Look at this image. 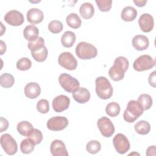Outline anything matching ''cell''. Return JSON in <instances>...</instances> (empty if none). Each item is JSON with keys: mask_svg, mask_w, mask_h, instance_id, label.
<instances>
[{"mask_svg": "<svg viewBox=\"0 0 156 156\" xmlns=\"http://www.w3.org/2000/svg\"><path fill=\"white\" fill-rule=\"evenodd\" d=\"M49 30L53 34H58L63 30V24L58 20H52L48 24Z\"/></svg>", "mask_w": 156, "mask_h": 156, "instance_id": "35", "label": "cell"}, {"mask_svg": "<svg viewBox=\"0 0 156 156\" xmlns=\"http://www.w3.org/2000/svg\"><path fill=\"white\" fill-rule=\"evenodd\" d=\"M101 149V143L97 140H91L87 143L86 149L88 152L91 154H95L99 152Z\"/></svg>", "mask_w": 156, "mask_h": 156, "instance_id": "33", "label": "cell"}, {"mask_svg": "<svg viewBox=\"0 0 156 156\" xmlns=\"http://www.w3.org/2000/svg\"><path fill=\"white\" fill-rule=\"evenodd\" d=\"M0 123H1V129H0V132H3L4 131L6 130L9 127V122L8 121L3 118L1 117L0 118Z\"/></svg>", "mask_w": 156, "mask_h": 156, "instance_id": "39", "label": "cell"}, {"mask_svg": "<svg viewBox=\"0 0 156 156\" xmlns=\"http://www.w3.org/2000/svg\"><path fill=\"white\" fill-rule=\"evenodd\" d=\"M27 138L30 139L35 144H40L43 140L41 132L37 129H32L27 135Z\"/></svg>", "mask_w": 156, "mask_h": 156, "instance_id": "32", "label": "cell"}, {"mask_svg": "<svg viewBox=\"0 0 156 156\" xmlns=\"http://www.w3.org/2000/svg\"><path fill=\"white\" fill-rule=\"evenodd\" d=\"M70 104L69 98L63 94L56 96L52 101V108L56 112L60 113L68 108Z\"/></svg>", "mask_w": 156, "mask_h": 156, "instance_id": "13", "label": "cell"}, {"mask_svg": "<svg viewBox=\"0 0 156 156\" xmlns=\"http://www.w3.org/2000/svg\"><path fill=\"white\" fill-rule=\"evenodd\" d=\"M132 43L134 48L137 51L146 50L149 45L148 38L143 35H136L134 36L132 38Z\"/></svg>", "mask_w": 156, "mask_h": 156, "instance_id": "17", "label": "cell"}, {"mask_svg": "<svg viewBox=\"0 0 156 156\" xmlns=\"http://www.w3.org/2000/svg\"><path fill=\"white\" fill-rule=\"evenodd\" d=\"M73 93V99L79 104H84L90 99V93L85 88L79 87Z\"/></svg>", "mask_w": 156, "mask_h": 156, "instance_id": "18", "label": "cell"}, {"mask_svg": "<svg viewBox=\"0 0 156 156\" xmlns=\"http://www.w3.org/2000/svg\"><path fill=\"white\" fill-rule=\"evenodd\" d=\"M137 101L143 107L144 110H149L152 105V99L149 94H141L138 98Z\"/></svg>", "mask_w": 156, "mask_h": 156, "instance_id": "30", "label": "cell"}, {"mask_svg": "<svg viewBox=\"0 0 156 156\" xmlns=\"http://www.w3.org/2000/svg\"><path fill=\"white\" fill-rule=\"evenodd\" d=\"M135 130L140 135H146L149 133L151 130L149 123L144 120L138 121L134 126Z\"/></svg>", "mask_w": 156, "mask_h": 156, "instance_id": "25", "label": "cell"}, {"mask_svg": "<svg viewBox=\"0 0 156 156\" xmlns=\"http://www.w3.org/2000/svg\"><path fill=\"white\" fill-rule=\"evenodd\" d=\"M76 40V35L71 31H66L62 36L61 43L65 48H71L73 46Z\"/></svg>", "mask_w": 156, "mask_h": 156, "instance_id": "23", "label": "cell"}, {"mask_svg": "<svg viewBox=\"0 0 156 156\" xmlns=\"http://www.w3.org/2000/svg\"><path fill=\"white\" fill-rule=\"evenodd\" d=\"M137 16V10L133 7L127 6L121 12V17L124 21H132Z\"/></svg>", "mask_w": 156, "mask_h": 156, "instance_id": "21", "label": "cell"}, {"mask_svg": "<svg viewBox=\"0 0 156 156\" xmlns=\"http://www.w3.org/2000/svg\"><path fill=\"white\" fill-rule=\"evenodd\" d=\"M155 62L149 55H142L138 57L133 63V68L136 71H144L153 68Z\"/></svg>", "mask_w": 156, "mask_h": 156, "instance_id": "6", "label": "cell"}, {"mask_svg": "<svg viewBox=\"0 0 156 156\" xmlns=\"http://www.w3.org/2000/svg\"><path fill=\"white\" fill-rule=\"evenodd\" d=\"M15 83L14 77L9 73H3L0 76V84L1 86L9 88L12 87Z\"/></svg>", "mask_w": 156, "mask_h": 156, "instance_id": "27", "label": "cell"}, {"mask_svg": "<svg viewBox=\"0 0 156 156\" xmlns=\"http://www.w3.org/2000/svg\"><path fill=\"white\" fill-rule=\"evenodd\" d=\"M33 129V126L31 123L27 121H22L20 122L16 126L17 131L20 134L23 136H27L29 132Z\"/></svg>", "mask_w": 156, "mask_h": 156, "instance_id": "28", "label": "cell"}, {"mask_svg": "<svg viewBox=\"0 0 156 156\" xmlns=\"http://www.w3.org/2000/svg\"><path fill=\"white\" fill-rule=\"evenodd\" d=\"M0 43H1V55L4 54V53L6 51V45L5 43L2 41L1 40L0 41Z\"/></svg>", "mask_w": 156, "mask_h": 156, "instance_id": "43", "label": "cell"}, {"mask_svg": "<svg viewBox=\"0 0 156 156\" xmlns=\"http://www.w3.org/2000/svg\"><path fill=\"white\" fill-rule=\"evenodd\" d=\"M58 64L68 70H74L77 66V62L74 55L69 52L61 53L58 58Z\"/></svg>", "mask_w": 156, "mask_h": 156, "instance_id": "8", "label": "cell"}, {"mask_svg": "<svg viewBox=\"0 0 156 156\" xmlns=\"http://www.w3.org/2000/svg\"><path fill=\"white\" fill-rule=\"evenodd\" d=\"M67 24L71 28L78 29L80 27L82 21L80 17L75 13H71L69 14L66 18Z\"/></svg>", "mask_w": 156, "mask_h": 156, "instance_id": "26", "label": "cell"}, {"mask_svg": "<svg viewBox=\"0 0 156 156\" xmlns=\"http://www.w3.org/2000/svg\"><path fill=\"white\" fill-rule=\"evenodd\" d=\"M35 144L29 138L24 139L20 144L21 151L25 154L31 153L35 148Z\"/></svg>", "mask_w": 156, "mask_h": 156, "instance_id": "29", "label": "cell"}, {"mask_svg": "<svg viewBox=\"0 0 156 156\" xmlns=\"http://www.w3.org/2000/svg\"><path fill=\"white\" fill-rule=\"evenodd\" d=\"M1 145L5 152L10 155H14L18 151V145L15 139L9 133H4L0 138Z\"/></svg>", "mask_w": 156, "mask_h": 156, "instance_id": "7", "label": "cell"}, {"mask_svg": "<svg viewBox=\"0 0 156 156\" xmlns=\"http://www.w3.org/2000/svg\"><path fill=\"white\" fill-rule=\"evenodd\" d=\"M38 29L34 24L27 26L23 30V35L29 42L35 41L38 37Z\"/></svg>", "mask_w": 156, "mask_h": 156, "instance_id": "20", "label": "cell"}, {"mask_svg": "<svg viewBox=\"0 0 156 156\" xmlns=\"http://www.w3.org/2000/svg\"><path fill=\"white\" fill-rule=\"evenodd\" d=\"M32 62L27 57H23L16 62V68L21 71H26L30 68Z\"/></svg>", "mask_w": 156, "mask_h": 156, "instance_id": "34", "label": "cell"}, {"mask_svg": "<svg viewBox=\"0 0 156 156\" xmlns=\"http://www.w3.org/2000/svg\"><path fill=\"white\" fill-rule=\"evenodd\" d=\"M138 24L143 32H151L153 29L154 25L153 16L149 13L142 14L138 20Z\"/></svg>", "mask_w": 156, "mask_h": 156, "instance_id": "14", "label": "cell"}, {"mask_svg": "<svg viewBox=\"0 0 156 156\" xmlns=\"http://www.w3.org/2000/svg\"><path fill=\"white\" fill-rule=\"evenodd\" d=\"M58 82L61 87L68 93H73L80 85L77 79L67 73L61 74L58 77Z\"/></svg>", "mask_w": 156, "mask_h": 156, "instance_id": "5", "label": "cell"}, {"mask_svg": "<svg viewBox=\"0 0 156 156\" xmlns=\"http://www.w3.org/2000/svg\"><path fill=\"white\" fill-rule=\"evenodd\" d=\"M44 46V40L41 37H38L34 41L29 42L27 44V47L30 50V51H32L37 48L43 47Z\"/></svg>", "mask_w": 156, "mask_h": 156, "instance_id": "38", "label": "cell"}, {"mask_svg": "<svg viewBox=\"0 0 156 156\" xmlns=\"http://www.w3.org/2000/svg\"><path fill=\"white\" fill-rule=\"evenodd\" d=\"M96 93L98 96L102 99H108L113 94V87L107 79L104 76H100L96 79Z\"/></svg>", "mask_w": 156, "mask_h": 156, "instance_id": "2", "label": "cell"}, {"mask_svg": "<svg viewBox=\"0 0 156 156\" xmlns=\"http://www.w3.org/2000/svg\"><path fill=\"white\" fill-rule=\"evenodd\" d=\"M4 20L11 26H18L24 23V19L22 13L16 10H12L6 13L4 16Z\"/></svg>", "mask_w": 156, "mask_h": 156, "instance_id": "12", "label": "cell"}, {"mask_svg": "<svg viewBox=\"0 0 156 156\" xmlns=\"http://www.w3.org/2000/svg\"><path fill=\"white\" fill-rule=\"evenodd\" d=\"M143 107L138 101L131 100L128 102L127 108L124 112V119L129 123L133 122L143 114Z\"/></svg>", "mask_w": 156, "mask_h": 156, "instance_id": "3", "label": "cell"}, {"mask_svg": "<svg viewBox=\"0 0 156 156\" xmlns=\"http://www.w3.org/2000/svg\"><path fill=\"white\" fill-rule=\"evenodd\" d=\"M41 93V88L36 82L28 83L24 87V94L29 99L37 98Z\"/></svg>", "mask_w": 156, "mask_h": 156, "instance_id": "19", "label": "cell"}, {"mask_svg": "<svg viewBox=\"0 0 156 156\" xmlns=\"http://www.w3.org/2000/svg\"><path fill=\"white\" fill-rule=\"evenodd\" d=\"M31 54L35 60L38 62H42L46 60L48 57V49L44 46L31 51Z\"/></svg>", "mask_w": 156, "mask_h": 156, "instance_id": "24", "label": "cell"}, {"mask_svg": "<svg viewBox=\"0 0 156 156\" xmlns=\"http://www.w3.org/2000/svg\"><path fill=\"white\" fill-rule=\"evenodd\" d=\"M95 2L101 12H108L112 7V1L111 0H96Z\"/></svg>", "mask_w": 156, "mask_h": 156, "instance_id": "36", "label": "cell"}, {"mask_svg": "<svg viewBox=\"0 0 156 156\" xmlns=\"http://www.w3.org/2000/svg\"><path fill=\"white\" fill-rule=\"evenodd\" d=\"M98 127L102 136L109 138L112 136L115 132V127L111 120L106 117L103 116L99 118L97 122Z\"/></svg>", "mask_w": 156, "mask_h": 156, "instance_id": "9", "label": "cell"}, {"mask_svg": "<svg viewBox=\"0 0 156 156\" xmlns=\"http://www.w3.org/2000/svg\"><path fill=\"white\" fill-rule=\"evenodd\" d=\"M77 56L82 60H89L96 57L98 50L93 44L85 42H79L76 48Z\"/></svg>", "mask_w": 156, "mask_h": 156, "instance_id": "4", "label": "cell"}, {"mask_svg": "<svg viewBox=\"0 0 156 156\" xmlns=\"http://www.w3.org/2000/svg\"><path fill=\"white\" fill-rule=\"evenodd\" d=\"M120 110V106L117 102H112L108 104L106 106L105 112L108 116L115 117L119 115Z\"/></svg>", "mask_w": 156, "mask_h": 156, "instance_id": "31", "label": "cell"}, {"mask_svg": "<svg viewBox=\"0 0 156 156\" xmlns=\"http://www.w3.org/2000/svg\"><path fill=\"white\" fill-rule=\"evenodd\" d=\"M50 151L54 156H68V152L65 143L60 140H54L50 146Z\"/></svg>", "mask_w": 156, "mask_h": 156, "instance_id": "15", "label": "cell"}, {"mask_svg": "<svg viewBox=\"0 0 156 156\" xmlns=\"http://www.w3.org/2000/svg\"><path fill=\"white\" fill-rule=\"evenodd\" d=\"M133 2L136 5H137L138 7H143L145 5V4H146L147 2V1L146 0H134L133 1Z\"/></svg>", "mask_w": 156, "mask_h": 156, "instance_id": "42", "label": "cell"}, {"mask_svg": "<svg viewBox=\"0 0 156 156\" xmlns=\"http://www.w3.org/2000/svg\"><path fill=\"white\" fill-rule=\"evenodd\" d=\"M26 17L28 22L33 24H37L43 21L44 15L43 12L40 9L37 8H32L27 11Z\"/></svg>", "mask_w": 156, "mask_h": 156, "instance_id": "16", "label": "cell"}, {"mask_svg": "<svg viewBox=\"0 0 156 156\" xmlns=\"http://www.w3.org/2000/svg\"><path fill=\"white\" fill-rule=\"evenodd\" d=\"M155 151H156L155 146H151L147 149L146 154L147 156H155L156 155Z\"/></svg>", "mask_w": 156, "mask_h": 156, "instance_id": "41", "label": "cell"}, {"mask_svg": "<svg viewBox=\"0 0 156 156\" xmlns=\"http://www.w3.org/2000/svg\"><path fill=\"white\" fill-rule=\"evenodd\" d=\"M79 13L82 18L88 20L93 16L94 13V8L91 3L84 2L79 8Z\"/></svg>", "mask_w": 156, "mask_h": 156, "instance_id": "22", "label": "cell"}, {"mask_svg": "<svg viewBox=\"0 0 156 156\" xmlns=\"http://www.w3.org/2000/svg\"><path fill=\"white\" fill-rule=\"evenodd\" d=\"M113 144L116 152L120 154L126 153L130 147L129 140L122 133H118L114 136L113 139Z\"/></svg>", "mask_w": 156, "mask_h": 156, "instance_id": "10", "label": "cell"}, {"mask_svg": "<svg viewBox=\"0 0 156 156\" xmlns=\"http://www.w3.org/2000/svg\"><path fill=\"white\" fill-rule=\"evenodd\" d=\"M68 125V120L62 116H54L47 122V127L52 131H60L65 129Z\"/></svg>", "mask_w": 156, "mask_h": 156, "instance_id": "11", "label": "cell"}, {"mask_svg": "<svg viewBox=\"0 0 156 156\" xmlns=\"http://www.w3.org/2000/svg\"><path fill=\"white\" fill-rule=\"evenodd\" d=\"M155 71H154L152 73H151L149 74V76L148 77V81L152 87L155 88L156 87V76H155Z\"/></svg>", "mask_w": 156, "mask_h": 156, "instance_id": "40", "label": "cell"}, {"mask_svg": "<svg viewBox=\"0 0 156 156\" xmlns=\"http://www.w3.org/2000/svg\"><path fill=\"white\" fill-rule=\"evenodd\" d=\"M129 66L128 60L122 56L117 57L113 63V65L110 67L108 70V75L114 81H119L122 80L126 71Z\"/></svg>", "mask_w": 156, "mask_h": 156, "instance_id": "1", "label": "cell"}, {"mask_svg": "<svg viewBox=\"0 0 156 156\" xmlns=\"http://www.w3.org/2000/svg\"><path fill=\"white\" fill-rule=\"evenodd\" d=\"M37 109L41 113H47L49 110V104L48 101L44 99L38 101L37 104Z\"/></svg>", "mask_w": 156, "mask_h": 156, "instance_id": "37", "label": "cell"}]
</instances>
